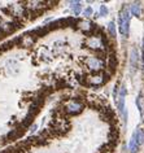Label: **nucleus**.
I'll use <instances>...</instances> for the list:
<instances>
[{"mask_svg":"<svg viewBox=\"0 0 144 153\" xmlns=\"http://www.w3.org/2000/svg\"><path fill=\"white\" fill-rule=\"evenodd\" d=\"M83 108H85V104H83L79 99H73V100H70L69 103H66V105H65V112L70 116H76L82 112Z\"/></svg>","mask_w":144,"mask_h":153,"instance_id":"obj_4","label":"nucleus"},{"mask_svg":"<svg viewBox=\"0 0 144 153\" xmlns=\"http://www.w3.org/2000/svg\"><path fill=\"white\" fill-rule=\"evenodd\" d=\"M86 44L88 48L94 51H104V48L108 47V40L104 35H91L86 40Z\"/></svg>","mask_w":144,"mask_h":153,"instance_id":"obj_2","label":"nucleus"},{"mask_svg":"<svg viewBox=\"0 0 144 153\" xmlns=\"http://www.w3.org/2000/svg\"><path fill=\"white\" fill-rule=\"evenodd\" d=\"M128 149H130L131 153H136L138 149H139V144H138V139H136V131L134 133L130 143H128Z\"/></svg>","mask_w":144,"mask_h":153,"instance_id":"obj_12","label":"nucleus"},{"mask_svg":"<svg viewBox=\"0 0 144 153\" xmlns=\"http://www.w3.org/2000/svg\"><path fill=\"white\" fill-rule=\"evenodd\" d=\"M142 94H140L139 96H138V99H136V105H138V109H139V112H140V114H142V117L144 116V109H143V103H142Z\"/></svg>","mask_w":144,"mask_h":153,"instance_id":"obj_18","label":"nucleus"},{"mask_svg":"<svg viewBox=\"0 0 144 153\" xmlns=\"http://www.w3.org/2000/svg\"><path fill=\"white\" fill-rule=\"evenodd\" d=\"M83 14H85V16L86 17H90V16H92V9H91V8H86V9H85V12H83Z\"/></svg>","mask_w":144,"mask_h":153,"instance_id":"obj_22","label":"nucleus"},{"mask_svg":"<svg viewBox=\"0 0 144 153\" xmlns=\"http://www.w3.org/2000/svg\"><path fill=\"white\" fill-rule=\"evenodd\" d=\"M86 62H87V66L91 69L92 71H95V73H100V71L104 70V68H105V62H104V60L100 59V57H95V56H92V57H87Z\"/></svg>","mask_w":144,"mask_h":153,"instance_id":"obj_6","label":"nucleus"},{"mask_svg":"<svg viewBox=\"0 0 144 153\" xmlns=\"http://www.w3.org/2000/svg\"><path fill=\"white\" fill-rule=\"evenodd\" d=\"M108 30H109V35L112 38H116V25L114 22H110L109 26H108Z\"/></svg>","mask_w":144,"mask_h":153,"instance_id":"obj_20","label":"nucleus"},{"mask_svg":"<svg viewBox=\"0 0 144 153\" xmlns=\"http://www.w3.org/2000/svg\"><path fill=\"white\" fill-rule=\"evenodd\" d=\"M130 13L133 14V16L138 17V18H140V16H142V7H140V3H133V4L130 5Z\"/></svg>","mask_w":144,"mask_h":153,"instance_id":"obj_11","label":"nucleus"},{"mask_svg":"<svg viewBox=\"0 0 144 153\" xmlns=\"http://www.w3.org/2000/svg\"><path fill=\"white\" fill-rule=\"evenodd\" d=\"M49 56H51V52L47 48H40V51H39V57H40V60L47 61V60L49 59Z\"/></svg>","mask_w":144,"mask_h":153,"instance_id":"obj_16","label":"nucleus"},{"mask_svg":"<svg viewBox=\"0 0 144 153\" xmlns=\"http://www.w3.org/2000/svg\"><path fill=\"white\" fill-rule=\"evenodd\" d=\"M118 26H119V31L124 37L128 35V27H130V14L127 11H122L118 16Z\"/></svg>","mask_w":144,"mask_h":153,"instance_id":"obj_3","label":"nucleus"},{"mask_svg":"<svg viewBox=\"0 0 144 153\" xmlns=\"http://www.w3.org/2000/svg\"><path fill=\"white\" fill-rule=\"evenodd\" d=\"M69 128H70V122H69L66 118H64V117L53 118L52 123H51V131H52L53 135L65 134Z\"/></svg>","mask_w":144,"mask_h":153,"instance_id":"obj_1","label":"nucleus"},{"mask_svg":"<svg viewBox=\"0 0 144 153\" xmlns=\"http://www.w3.org/2000/svg\"><path fill=\"white\" fill-rule=\"evenodd\" d=\"M77 26H78V29L80 30V31H83V32H92V30H95L96 26L94 25L92 22H90V21H87V20H80V21H78L77 22Z\"/></svg>","mask_w":144,"mask_h":153,"instance_id":"obj_8","label":"nucleus"},{"mask_svg":"<svg viewBox=\"0 0 144 153\" xmlns=\"http://www.w3.org/2000/svg\"><path fill=\"white\" fill-rule=\"evenodd\" d=\"M35 128H37V126H35V125H32V126H31V128H30V130H31V133H34V131H35Z\"/></svg>","mask_w":144,"mask_h":153,"instance_id":"obj_23","label":"nucleus"},{"mask_svg":"<svg viewBox=\"0 0 144 153\" xmlns=\"http://www.w3.org/2000/svg\"><path fill=\"white\" fill-rule=\"evenodd\" d=\"M125 97H126V87L121 86L119 94H118V109L121 112L124 123H126V119H127V110H126V106H125Z\"/></svg>","mask_w":144,"mask_h":153,"instance_id":"obj_7","label":"nucleus"},{"mask_svg":"<svg viewBox=\"0 0 144 153\" xmlns=\"http://www.w3.org/2000/svg\"><path fill=\"white\" fill-rule=\"evenodd\" d=\"M107 79H108V77L103 71H100V73H94L92 75L86 77V85H90L92 87H97V86L104 85V83L107 82Z\"/></svg>","mask_w":144,"mask_h":153,"instance_id":"obj_5","label":"nucleus"},{"mask_svg":"<svg viewBox=\"0 0 144 153\" xmlns=\"http://www.w3.org/2000/svg\"><path fill=\"white\" fill-rule=\"evenodd\" d=\"M101 116H103V119H107V121H112L114 118V114H113L112 109H109V108H105L101 113Z\"/></svg>","mask_w":144,"mask_h":153,"instance_id":"obj_15","label":"nucleus"},{"mask_svg":"<svg viewBox=\"0 0 144 153\" xmlns=\"http://www.w3.org/2000/svg\"><path fill=\"white\" fill-rule=\"evenodd\" d=\"M136 139H138V144H143L144 143V133L142 130H136Z\"/></svg>","mask_w":144,"mask_h":153,"instance_id":"obj_19","label":"nucleus"},{"mask_svg":"<svg viewBox=\"0 0 144 153\" xmlns=\"http://www.w3.org/2000/svg\"><path fill=\"white\" fill-rule=\"evenodd\" d=\"M138 60H139V56H138V51H136V48H133V51H131L130 62H131V66H133L134 70L138 68Z\"/></svg>","mask_w":144,"mask_h":153,"instance_id":"obj_13","label":"nucleus"},{"mask_svg":"<svg viewBox=\"0 0 144 153\" xmlns=\"http://www.w3.org/2000/svg\"><path fill=\"white\" fill-rule=\"evenodd\" d=\"M69 4H70V8L73 9L74 14H76V16H78V14L80 13V3H79V1H70Z\"/></svg>","mask_w":144,"mask_h":153,"instance_id":"obj_17","label":"nucleus"},{"mask_svg":"<svg viewBox=\"0 0 144 153\" xmlns=\"http://www.w3.org/2000/svg\"><path fill=\"white\" fill-rule=\"evenodd\" d=\"M17 43H18L21 47H31V46H34V43H35V38H32L30 34H25L20 39H17Z\"/></svg>","mask_w":144,"mask_h":153,"instance_id":"obj_9","label":"nucleus"},{"mask_svg":"<svg viewBox=\"0 0 144 153\" xmlns=\"http://www.w3.org/2000/svg\"><path fill=\"white\" fill-rule=\"evenodd\" d=\"M23 133H25V130L21 128V127L20 128H13V130L7 135V137H8V140H16V139H20V137L23 135Z\"/></svg>","mask_w":144,"mask_h":153,"instance_id":"obj_10","label":"nucleus"},{"mask_svg":"<svg viewBox=\"0 0 144 153\" xmlns=\"http://www.w3.org/2000/svg\"><path fill=\"white\" fill-rule=\"evenodd\" d=\"M7 69L11 74H16L18 73V69H17V62L14 60H8L7 61Z\"/></svg>","mask_w":144,"mask_h":153,"instance_id":"obj_14","label":"nucleus"},{"mask_svg":"<svg viewBox=\"0 0 144 153\" xmlns=\"http://www.w3.org/2000/svg\"><path fill=\"white\" fill-rule=\"evenodd\" d=\"M99 14H100V16H107V14H108V9H107L105 5H101V7H100Z\"/></svg>","mask_w":144,"mask_h":153,"instance_id":"obj_21","label":"nucleus"}]
</instances>
